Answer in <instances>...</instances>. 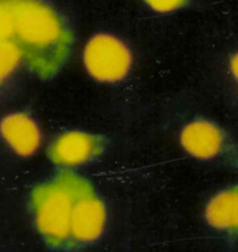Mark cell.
Masks as SVG:
<instances>
[{
  "instance_id": "6da1fadb",
  "label": "cell",
  "mask_w": 238,
  "mask_h": 252,
  "mask_svg": "<svg viewBox=\"0 0 238 252\" xmlns=\"http://www.w3.org/2000/svg\"><path fill=\"white\" fill-rule=\"evenodd\" d=\"M0 41L16 44L32 71L52 78L73 39L58 14L41 0H0Z\"/></svg>"
},
{
  "instance_id": "7a4b0ae2",
  "label": "cell",
  "mask_w": 238,
  "mask_h": 252,
  "mask_svg": "<svg viewBox=\"0 0 238 252\" xmlns=\"http://www.w3.org/2000/svg\"><path fill=\"white\" fill-rule=\"evenodd\" d=\"M90 192L93 187L86 180L69 172L36 187L32 193V206L40 233L53 244L66 241L71 236L74 206Z\"/></svg>"
},
{
  "instance_id": "3957f363",
  "label": "cell",
  "mask_w": 238,
  "mask_h": 252,
  "mask_svg": "<svg viewBox=\"0 0 238 252\" xmlns=\"http://www.w3.org/2000/svg\"><path fill=\"white\" fill-rule=\"evenodd\" d=\"M86 69L101 81H116L127 74L131 65V54L127 47L109 34L93 37L84 51Z\"/></svg>"
},
{
  "instance_id": "277c9868",
  "label": "cell",
  "mask_w": 238,
  "mask_h": 252,
  "mask_svg": "<svg viewBox=\"0 0 238 252\" xmlns=\"http://www.w3.org/2000/svg\"><path fill=\"white\" fill-rule=\"evenodd\" d=\"M104 147L100 137L83 132H69L59 137L48 149V157L59 165H78L95 157Z\"/></svg>"
},
{
  "instance_id": "5b68a950",
  "label": "cell",
  "mask_w": 238,
  "mask_h": 252,
  "mask_svg": "<svg viewBox=\"0 0 238 252\" xmlns=\"http://www.w3.org/2000/svg\"><path fill=\"white\" fill-rule=\"evenodd\" d=\"M105 224V208L94 192L81 197L74 206L71 218V236L88 243L101 235Z\"/></svg>"
},
{
  "instance_id": "8992f818",
  "label": "cell",
  "mask_w": 238,
  "mask_h": 252,
  "mask_svg": "<svg viewBox=\"0 0 238 252\" xmlns=\"http://www.w3.org/2000/svg\"><path fill=\"white\" fill-rule=\"evenodd\" d=\"M0 132L12 149L22 157L31 155L40 144V132L36 123L22 113L5 117L0 123Z\"/></svg>"
},
{
  "instance_id": "52a82bcc",
  "label": "cell",
  "mask_w": 238,
  "mask_h": 252,
  "mask_svg": "<svg viewBox=\"0 0 238 252\" xmlns=\"http://www.w3.org/2000/svg\"><path fill=\"white\" fill-rule=\"evenodd\" d=\"M222 143L221 132L206 121L190 123L182 133V144L194 157L212 158L219 153Z\"/></svg>"
},
{
  "instance_id": "ba28073f",
  "label": "cell",
  "mask_w": 238,
  "mask_h": 252,
  "mask_svg": "<svg viewBox=\"0 0 238 252\" xmlns=\"http://www.w3.org/2000/svg\"><path fill=\"white\" fill-rule=\"evenodd\" d=\"M206 218L215 228H235L237 225L236 189L225 191L215 197L207 206Z\"/></svg>"
},
{
  "instance_id": "9c48e42d",
  "label": "cell",
  "mask_w": 238,
  "mask_h": 252,
  "mask_svg": "<svg viewBox=\"0 0 238 252\" xmlns=\"http://www.w3.org/2000/svg\"><path fill=\"white\" fill-rule=\"evenodd\" d=\"M21 58V52L16 44L0 41V83L11 74Z\"/></svg>"
},
{
  "instance_id": "30bf717a",
  "label": "cell",
  "mask_w": 238,
  "mask_h": 252,
  "mask_svg": "<svg viewBox=\"0 0 238 252\" xmlns=\"http://www.w3.org/2000/svg\"><path fill=\"white\" fill-rule=\"evenodd\" d=\"M151 7L160 12L172 11L187 4V0H145Z\"/></svg>"
}]
</instances>
